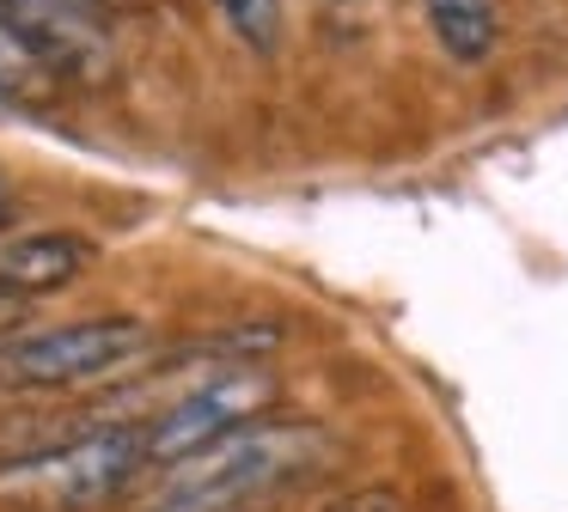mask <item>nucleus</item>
I'll list each match as a JSON object with an SVG mask.
<instances>
[{
  "instance_id": "nucleus-5",
  "label": "nucleus",
  "mask_w": 568,
  "mask_h": 512,
  "mask_svg": "<svg viewBox=\"0 0 568 512\" xmlns=\"http://www.w3.org/2000/svg\"><path fill=\"white\" fill-rule=\"evenodd\" d=\"M0 19L55 80H104L116 68L99 0H0Z\"/></svg>"
},
{
  "instance_id": "nucleus-9",
  "label": "nucleus",
  "mask_w": 568,
  "mask_h": 512,
  "mask_svg": "<svg viewBox=\"0 0 568 512\" xmlns=\"http://www.w3.org/2000/svg\"><path fill=\"white\" fill-rule=\"evenodd\" d=\"M214 7L233 24L239 43H251L257 55H275V43H282V0H214Z\"/></svg>"
},
{
  "instance_id": "nucleus-3",
  "label": "nucleus",
  "mask_w": 568,
  "mask_h": 512,
  "mask_svg": "<svg viewBox=\"0 0 568 512\" xmlns=\"http://www.w3.org/2000/svg\"><path fill=\"white\" fill-rule=\"evenodd\" d=\"M153 354V329L129 311L80 317L55 329L0 336V390H87L135 372Z\"/></svg>"
},
{
  "instance_id": "nucleus-6",
  "label": "nucleus",
  "mask_w": 568,
  "mask_h": 512,
  "mask_svg": "<svg viewBox=\"0 0 568 512\" xmlns=\"http://www.w3.org/2000/svg\"><path fill=\"white\" fill-rule=\"evenodd\" d=\"M99 263V244L80 232H13L0 238V293L7 299H38V293L74 287Z\"/></svg>"
},
{
  "instance_id": "nucleus-4",
  "label": "nucleus",
  "mask_w": 568,
  "mask_h": 512,
  "mask_svg": "<svg viewBox=\"0 0 568 512\" xmlns=\"http://www.w3.org/2000/svg\"><path fill=\"white\" fill-rule=\"evenodd\" d=\"M275 397H282V385H275L270 360H226V366H214L202 385H190L184 397H172L153 421H135L148 475L172 470V463L209 451L214 439H226V433H239V427L275 414Z\"/></svg>"
},
{
  "instance_id": "nucleus-10",
  "label": "nucleus",
  "mask_w": 568,
  "mask_h": 512,
  "mask_svg": "<svg viewBox=\"0 0 568 512\" xmlns=\"http://www.w3.org/2000/svg\"><path fill=\"white\" fill-rule=\"evenodd\" d=\"M331 512H409V500L397 494V488H355V494H343Z\"/></svg>"
},
{
  "instance_id": "nucleus-11",
  "label": "nucleus",
  "mask_w": 568,
  "mask_h": 512,
  "mask_svg": "<svg viewBox=\"0 0 568 512\" xmlns=\"http://www.w3.org/2000/svg\"><path fill=\"white\" fill-rule=\"evenodd\" d=\"M13 214V190H7V171H0V219Z\"/></svg>"
},
{
  "instance_id": "nucleus-2",
  "label": "nucleus",
  "mask_w": 568,
  "mask_h": 512,
  "mask_svg": "<svg viewBox=\"0 0 568 512\" xmlns=\"http://www.w3.org/2000/svg\"><path fill=\"white\" fill-rule=\"evenodd\" d=\"M141 475H148L141 427L111 421V427L62 439V446L7 458L0 463V506H13V512H104Z\"/></svg>"
},
{
  "instance_id": "nucleus-1",
  "label": "nucleus",
  "mask_w": 568,
  "mask_h": 512,
  "mask_svg": "<svg viewBox=\"0 0 568 512\" xmlns=\"http://www.w3.org/2000/svg\"><path fill=\"white\" fill-rule=\"evenodd\" d=\"M331 458V427L300 421V414H263V421L214 439L196 458L160 470V494L148 500V512H251L312 482Z\"/></svg>"
},
{
  "instance_id": "nucleus-13",
  "label": "nucleus",
  "mask_w": 568,
  "mask_h": 512,
  "mask_svg": "<svg viewBox=\"0 0 568 512\" xmlns=\"http://www.w3.org/2000/svg\"><path fill=\"white\" fill-rule=\"evenodd\" d=\"M13 116H19V110H13V104H7V98H0V122H13Z\"/></svg>"
},
{
  "instance_id": "nucleus-7",
  "label": "nucleus",
  "mask_w": 568,
  "mask_h": 512,
  "mask_svg": "<svg viewBox=\"0 0 568 512\" xmlns=\"http://www.w3.org/2000/svg\"><path fill=\"white\" fill-rule=\"evenodd\" d=\"M428 7V31L458 68H477V61L495 55V37H501V19H495V0H422Z\"/></svg>"
},
{
  "instance_id": "nucleus-12",
  "label": "nucleus",
  "mask_w": 568,
  "mask_h": 512,
  "mask_svg": "<svg viewBox=\"0 0 568 512\" xmlns=\"http://www.w3.org/2000/svg\"><path fill=\"white\" fill-rule=\"evenodd\" d=\"M13 311H19V299H7V293H0V329L13 324Z\"/></svg>"
},
{
  "instance_id": "nucleus-8",
  "label": "nucleus",
  "mask_w": 568,
  "mask_h": 512,
  "mask_svg": "<svg viewBox=\"0 0 568 512\" xmlns=\"http://www.w3.org/2000/svg\"><path fill=\"white\" fill-rule=\"evenodd\" d=\"M55 85H62V80H55V73L43 68L26 43H19L13 24L0 19V98H7L13 110H38V104H50V98H55Z\"/></svg>"
}]
</instances>
